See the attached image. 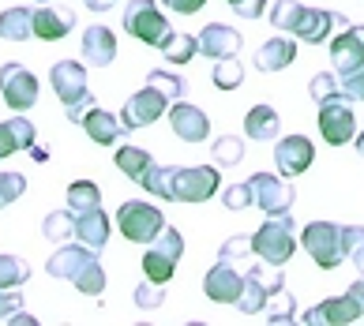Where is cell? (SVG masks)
<instances>
[{
  "instance_id": "1",
  "label": "cell",
  "mask_w": 364,
  "mask_h": 326,
  "mask_svg": "<svg viewBox=\"0 0 364 326\" xmlns=\"http://www.w3.org/2000/svg\"><path fill=\"white\" fill-rule=\"evenodd\" d=\"M139 188L169 202H207L222 188V169L210 165H151Z\"/></svg>"
},
{
  "instance_id": "2",
  "label": "cell",
  "mask_w": 364,
  "mask_h": 326,
  "mask_svg": "<svg viewBox=\"0 0 364 326\" xmlns=\"http://www.w3.org/2000/svg\"><path fill=\"white\" fill-rule=\"evenodd\" d=\"M46 270L53 278L75 281V289L83 296H102V289H105V270L98 263V251L87 248V244H60L49 255Z\"/></svg>"
},
{
  "instance_id": "3",
  "label": "cell",
  "mask_w": 364,
  "mask_h": 326,
  "mask_svg": "<svg viewBox=\"0 0 364 326\" xmlns=\"http://www.w3.org/2000/svg\"><path fill=\"white\" fill-rule=\"evenodd\" d=\"M293 217L289 214H267V222L252 233V251L263 266H286L296 251V237H293Z\"/></svg>"
},
{
  "instance_id": "4",
  "label": "cell",
  "mask_w": 364,
  "mask_h": 326,
  "mask_svg": "<svg viewBox=\"0 0 364 326\" xmlns=\"http://www.w3.org/2000/svg\"><path fill=\"white\" fill-rule=\"evenodd\" d=\"M181 255H184V237H181V229H173V225L166 222V225H161V233L146 244V255H143V274H146V281H154V285L173 281Z\"/></svg>"
},
{
  "instance_id": "5",
  "label": "cell",
  "mask_w": 364,
  "mask_h": 326,
  "mask_svg": "<svg viewBox=\"0 0 364 326\" xmlns=\"http://www.w3.org/2000/svg\"><path fill=\"white\" fill-rule=\"evenodd\" d=\"M124 31L136 38V42L158 49L169 38V19L161 16V8L154 0H128L124 8Z\"/></svg>"
},
{
  "instance_id": "6",
  "label": "cell",
  "mask_w": 364,
  "mask_h": 326,
  "mask_svg": "<svg viewBox=\"0 0 364 326\" xmlns=\"http://www.w3.org/2000/svg\"><path fill=\"white\" fill-rule=\"evenodd\" d=\"M117 225H120V237L124 240L151 244L161 233V225H166V214H161L158 207H151V202H143V199H132V202H120Z\"/></svg>"
},
{
  "instance_id": "7",
  "label": "cell",
  "mask_w": 364,
  "mask_h": 326,
  "mask_svg": "<svg viewBox=\"0 0 364 326\" xmlns=\"http://www.w3.org/2000/svg\"><path fill=\"white\" fill-rule=\"evenodd\" d=\"M319 135L331 146H346L357 135V116H353V102L346 94H331L319 102Z\"/></svg>"
},
{
  "instance_id": "8",
  "label": "cell",
  "mask_w": 364,
  "mask_h": 326,
  "mask_svg": "<svg viewBox=\"0 0 364 326\" xmlns=\"http://www.w3.org/2000/svg\"><path fill=\"white\" fill-rule=\"evenodd\" d=\"M301 244L304 251L316 259L319 270H334L346 259V248H342V225L334 222H312L301 229Z\"/></svg>"
},
{
  "instance_id": "9",
  "label": "cell",
  "mask_w": 364,
  "mask_h": 326,
  "mask_svg": "<svg viewBox=\"0 0 364 326\" xmlns=\"http://www.w3.org/2000/svg\"><path fill=\"white\" fill-rule=\"evenodd\" d=\"M331 26H349V19L342 16V11H323V8L296 4V16L289 23V34H296L308 45H323V42H327V34H331Z\"/></svg>"
},
{
  "instance_id": "10",
  "label": "cell",
  "mask_w": 364,
  "mask_h": 326,
  "mask_svg": "<svg viewBox=\"0 0 364 326\" xmlns=\"http://www.w3.org/2000/svg\"><path fill=\"white\" fill-rule=\"evenodd\" d=\"M166 109H169V98L158 87L146 83L139 94H132V98L124 102V109H120V124H124V131L146 128V124H154L158 116H166Z\"/></svg>"
},
{
  "instance_id": "11",
  "label": "cell",
  "mask_w": 364,
  "mask_h": 326,
  "mask_svg": "<svg viewBox=\"0 0 364 326\" xmlns=\"http://www.w3.org/2000/svg\"><path fill=\"white\" fill-rule=\"evenodd\" d=\"M248 188H252V202L263 214H289L293 199H296L293 188L286 184V176H274V173H255Z\"/></svg>"
},
{
  "instance_id": "12",
  "label": "cell",
  "mask_w": 364,
  "mask_h": 326,
  "mask_svg": "<svg viewBox=\"0 0 364 326\" xmlns=\"http://www.w3.org/2000/svg\"><path fill=\"white\" fill-rule=\"evenodd\" d=\"M0 94H4L8 109H16V113H26L34 102H38V79L31 67L23 64H4L0 67Z\"/></svg>"
},
{
  "instance_id": "13",
  "label": "cell",
  "mask_w": 364,
  "mask_h": 326,
  "mask_svg": "<svg viewBox=\"0 0 364 326\" xmlns=\"http://www.w3.org/2000/svg\"><path fill=\"white\" fill-rule=\"evenodd\" d=\"M360 315H364V300L349 289L342 296H334V300H323L312 311H304V322H312V326H349V322H360Z\"/></svg>"
},
{
  "instance_id": "14",
  "label": "cell",
  "mask_w": 364,
  "mask_h": 326,
  "mask_svg": "<svg viewBox=\"0 0 364 326\" xmlns=\"http://www.w3.org/2000/svg\"><path fill=\"white\" fill-rule=\"evenodd\" d=\"M166 116H169L173 135H177V139H184V143H203L207 135H210V116L203 113V109H196L192 102H184V98L169 102Z\"/></svg>"
},
{
  "instance_id": "15",
  "label": "cell",
  "mask_w": 364,
  "mask_h": 326,
  "mask_svg": "<svg viewBox=\"0 0 364 326\" xmlns=\"http://www.w3.org/2000/svg\"><path fill=\"white\" fill-rule=\"evenodd\" d=\"M282 289V274L271 278V285L263 281V263L252 266L245 281H240V296H237V308L240 315H259V311H267V304H271V296H278Z\"/></svg>"
},
{
  "instance_id": "16",
  "label": "cell",
  "mask_w": 364,
  "mask_h": 326,
  "mask_svg": "<svg viewBox=\"0 0 364 326\" xmlns=\"http://www.w3.org/2000/svg\"><path fill=\"white\" fill-rule=\"evenodd\" d=\"M312 161H316V146L304 135H286V139L274 143V165L282 176H301L312 169Z\"/></svg>"
},
{
  "instance_id": "17",
  "label": "cell",
  "mask_w": 364,
  "mask_h": 326,
  "mask_svg": "<svg viewBox=\"0 0 364 326\" xmlns=\"http://www.w3.org/2000/svg\"><path fill=\"white\" fill-rule=\"evenodd\" d=\"M49 83L53 90H57V98L64 102V109L75 105V102H83L87 98V67L79 64V60H60V64H53V72H49Z\"/></svg>"
},
{
  "instance_id": "18",
  "label": "cell",
  "mask_w": 364,
  "mask_h": 326,
  "mask_svg": "<svg viewBox=\"0 0 364 326\" xmlns=\"http://www.w3.org/2000/svg\"><path fill=\"white\" fill-rule=\"evenodd\" d=\"M196 42H199V53H203L207 60H225V57H237L240 45H245V38H240V31H233V26H225V23H207Z\"/></svg>"
},
{
  "instance_id": "19",
  "label": "cell",
  "mask_w": 364,
  "mask_h": 326,
  "mask_svg": "<svg viewBox=\"0 0 364 326\" xmlns=\"http://www.w3.org/2000/svg\"><path fill=\"white\" fill-rule=\"evenodd\" d=\"M240 281H245V274L233 266V263H214L210 266V274L203 278V293L210 296L214 304H237V296H240Z\"/></svg>"
},
{
  "instance_id": "20",
  "label": "cell",
  "mask_w": 364,
  "mask_h": 326,
  "mask_svg": "<svg viewBox=\"0 0 364 326\" xmlns=\"http://www.w3.org/2000/svg\"><path fill=\"white\" fill-rule=\"evenodd\" d=\"M331 60H334V72L364 64V26L349 23V26H342L338 38H331Z\"/></svg>"
},
{
  "instance_id": "21",
  "label": "cell",
  "mask_w": 364,
  "mask_h": 326,
  "mask_svg": "<svg viewBox=\"0 0 364 326\" xmlns=\"http://www.w3.org/2000/svg\"><path fill=\"white\" fill-rule=\"evenodd\" d=\"M83 60L90 67H109L117 60V34L109 31V26L94 23L83 31Z\"/></svg>"
},
{
  "instance_id": "22",
  "label": "cell",
  "mask_w": 364,
  "mask_h": 326,
  "mask_svg": "<svg viewBox=\"0 0 364 326\" xmlns=\"http://www.w3.org/2000/svg\"><path fill=\"white\" fill-rule=\"evenodd\" d=\"M75 240L94 248V251H102L105 244H109V217H105L102 207H90V210L75 214Z\"/></svg>"
},
{
  "instance_id": "23",
  "label": "cell",
  "mask_w": 364,
  "mask_h": 326,
  "mask_svg": "<svg viewBox=\"0 0 364 326\" xmlns=\"http://www.w3.org/2000/svg\"><path fill=\"white\" fill-rule=\"evenodd\" d=\"M34 139H38V131H34V124H31L23 113H16L11 120H4V124H0V161L11 158L16 151H31Z\"/></svg>"
},
{
  "instance_id": "24",
  "label": "cell",
  "mask_w": 364,
  "mask_h": 326,
  "mask_svg": "<svg viewBox=\"0 0 364 326\" xmlns=\"http://www.w3.org/2000/svg\"><path fill=\"white\" fill-rule=\"evenodd\" d=\"M296 60V42L293 38H267V42L255 49V67L259 72H282Z\"/></svg>"
},
{
  "instance_id": "25",
  "label": "cell",
  "mask_w": 364,
  "mask_h": 326,
  "mask_svg": "<svg viewBox=\"0 0 364 326\" xmlns=\"http://www.w3.org/2000/svg\"><path fill=\"white\" fill-rule=\"evenodd\" d=\"M72 26H75V11H68V8H60V11L38 8L34 11V38H42V42H60L64 34H72Z\"/></svg>"
},
{
  "instance_id": "26",
  "label": "cell",
  "mask_w": 364,
  "mask_h": 326,
  "mask_svg": "<svg viewBox=\"0 0 364 326\" xmlns=\"http://www.w3.org/2000/svg\"><path fill=\"white\" fill-rule=\"evenodd\" d=\"M79 124H83V131H87L98 146H113L120 135H124V124H120V120L109 113V109H98V105H94L90 113L79 120Z\"/></svg>"
},
{
  "instance_id": "27",
  "label": "cell",
  "mask_w": 364,
  "mask_h": 326,
  "mask_svg": "<svg viewBox=\"0 0 364 326\" xmlns=\"http://www.w3.org/2000/svg\"><path fill=\"white\" fill-rule=\"evenodd\" d=\"M278 131H282L278 109H271V105H255V109H248V116H245V135H248V139L271 143V139H278Z\"/></svg>"
},
{
  "instance_id": "28",
  "label": "cell",
  "mask_w": 364,
  "mask_h": 326,
  "mask_svg": "<svg viewBox=\"0 0 364 326\" xmlns=\"http://www.w3.org/2000/svg\"><path fill=\"white\" fill-rule=\"evenodd\" d=\"M31 34H34V11L31 8L0 11V38H4V42H26Z\"/></svg>"
},
{
  "instance_id": "29",
  "label": "cell",
  "mask_w": 364,
  "mask_h": 326,
  "mask_svg": "<svg viewBox=\"0 0 364 326\" xmlns=\"http://www.w3.org/2000/svg\"><path fill=\"white\" fill-rule=\"evenodd\" d=\"M151 165H154V158L146 151H139V146H120V151H117V169L124 173L128 180H136V184L143 180V173Z\"/></svg>"
},
{
  "instance_id": "30",
  "label": "cell",
  "mask_w": 364,
  "mask_h": 326,
  "mask_svg": "<svg viewBox=\"0 0 364 326\" xmlns=\"http://www.w3.org/2000/svg\"><path fill=\"white\" fill-rule=\"evenodd\" d=\"M158 49L166 53L169 64H188V60H192L196 53H199V42H196L192 34H173V31H169V38H166V42H161Z\"/></svg>"
},
{
  "instance_id": "31",
  "label": "cell",
  "mask_w": 364,
  "mask_h": 326,
  "mask_svg": "<svg viewBox=\"0 0 364 326\" xmlns=\"http://www.w3.org/2000/svg\"><path fill=\"white\" fill-rule=\"evenodd\" d=\"M210 154H214V165H218V169L240 165V161H245V139H237V135H222V139H214Z\"/></svg>"
},
{
  "instance_id": "32",
  "label": "cell",
  "mask_w": 364,
  "mask_h": 326,
  "mask_svg": "<svg viewBox=\"0 0 364 326\" xmlns=\"http://www.w3.org/2000/svg\"><path fill=\"white\" fill-rule=\"evenodd\" d=\"M42 233H46V240H53V244H64L68 237H75V214H72V210H53V214H46Z\"/></svg>"
},
{
  "instance_id": "33",
  "label": "cell",
  "mask_w": 364,
  "mask_h": 326,
  "mask_svg": "<svg viewBox=\"0 0 364 326\" xmlns=\"http://www.w3.org/2000/svg\"><path fill=\"white\" fill-rule=\"evenodd\" d=\"M214 87L218 90H237L240 83H245V64H240L237 57H225V60H214Z\"/></svg>"
},
{
  "instance_id": "34",
  "label": "cell",
  "mask_w": 364,
  "mask_h": 326,
  "mask_svg": "<svg viewBox=\"0 0 364 326\" xmlns=\"http://www.w3.org/2000/svg\"><path fill=\"white\" fill-rule=\"evenodd\" d=\"M90 207H102V192L94 180H75L68 188V210L79 214V210H90Z\"/></svg>"
},
{
  "instance_id": "35",
  "label": "cell",
  "mask_w": 364,
  "mask_h": 326,
  "mask_svg": "<svg viewBox=\"0 0 364 326\" xmlns=\"http://www.w3.org/2000/svg\"><path fill=\"white\" fill-rule=\"evenodd\" d=\"M342 248H346V259L364 278V225H342Z\"/></svg>"
},
{
  "instance_id": "36",
  "label": "cell",
  "mask_w": 364,
  "mask_h": 326,
  "mask_svg": "<svg viewBox=\"0 0 364 326\" xmlns=\"http://www.w3.org/2000/svg\"><path fill=\"white\" fill-rule=\"evenodd\" d=\"M26 278H31V266L19 255H0V289H19Z\"/></svg>"
},
{
  "instance_id": "37",
  "label": "cell",
  "mask_w": 364,
  "mask_h": 326,
  "mask_svg": "<svg viewBox=\"0 0 364 326\" xmlns=\"http://www.w3.org/2000/svg\"><path fill=\"white\" fill-rule=\"evenodd\" d=\"M334 75H338V90L349 102H364V64L346 67V72H334Z\"/></svg>"
},
{
  "instance_id": "38",
  "label": "cell",
  "mask_w": 364,
  "mask_h": 326,
  "mask_svg": "<svg viewBox=\"0 0 364 326\" xmlns=\"http://www.w3.org/2000/svg\"><path fill=\"white\" fill-rule=\"evenodd\" d=\"M146 83L158 87L169 102H177V98H184V94H188V79H177V75H169V72H151V75H146Z\"/></svg>"
},
{
  "instance_id": "39",
  "label": "cell",
  "mask_w": 364,
  "mask_h": 326,
  "mask_svg": "<svg viewBox=\"0 0 364 326\" xmlns=\"http://www.w3.org/2000/svg\"><path fill=\"white\" fill-rule=\"evenodd\" d=\"M248 255H255L252 251V237H229L225 244H222V251H218V259L222 263H240V259H248Z\"/></svg>"
},
{
  "instance_id": "40",
  "label": "cell",
  "mask_w": 364,
  "mask_h": 326,
  "mask_svg": "<svg viewBox=\"0 0 364 326\" xmlns=\"http://www.w3.org/2000/svg\"><path fill=\"white\" fill-rule=\"evenodd\" d=\"M23 192H26V176H19V173H0V207L16 202Z\"/></svg>"
},
{
  "instance_id": "41",
  "label": "cell",
  "mask_w": 364,
  "mask_h": 326,
  "mask_svg": "<svg viewBox=\"0 0 364 326\" xmlns=\"http://www.w3.org/2000/svg\"><path fill=\"white\" fill-rule=\"evenodd\" d=\"M308 90H312V98H316V102L331 98V94H342V90H338V75H331V72H319L312 83H308Z\"/></svg>"
},
{
  "instance_id": "42",
  "label": "cell",
  "mask_w": 364,
  "mask_h": 326,
  "mask_svg": "<svg viewBox=\"0 0 364 326\" xmlns=\"http://www.w3.org/2000/svg\"><path fill=\"white\" fill-rule=\"evenodd\" d=\"M225 207L229 210H245V207H252V188L248 184H233V188H225Z\"/></svg>"
},
{
  "instance_id": "43",
  "label": "cell",
  "mask_w": 364,
  "mask_h": 326,
  "mask_svg": "<svg viewBox=\"0 0 364 326\" xmlns=\"http://www.w3.org/2000/svg\"><path fill=\"white\" fill-rule=\"evenodd\" d=\"M225 4L233 8L240 19H259L263 8H267V0H225Z\"/></svg>"
},
{
  "instance_id": "44",
  "label": "cell",
  "mask_w": 364,
  "mask_h": 326,
  "mask_svg": "<svg viewBox=\"0 0 364 326\" xmlns=\"http://www.w3.org/2000/svg\"><path fill=\"white\" fill-rule=\"evenodd\" d=\"M271 322H293V296L278 289V308H271Z\"/></svg>"
},
{
  "instance_id": "45",
  "label": "cell",
  "mask_w": 364,
  "mask_h": 326,
  "mask_svg": "<svg viewBox=\"0 0 364 326\" xmlns=\"http://www.w3.org/2000/svg\"><path fill=\"white\" fill-rule=\"evenodd\" d=\"M136 304H139V308H158V304H161V289H158L154 281L139 285V289H136Z\"/></svg>"
},
{
  "instance_id": "46",
  "label": "cell",
  "mask_w": 364,
  "mask_h": 326,
  "mask_svg": "<svg viewBox=\"0 0 364 326\" xmlns=\"http://www.w3.org/2000/svg\"><path fill=\"white\" fill-rule=\"evenodd\" d=\"M19 308H23L19 289H0V319H8L11 311H19Z\"/></svg>"
},
{
  "instance_id": "47",
  "label": "cell",
  "mask_w": 364,
  "mask_h": 326,
  "mask_svg": "<svg viewBox=\"0 0 364 326\" xmlns=\"http://www.w3.org/2000/svg\"><path fill=\"white\" fill-rule=\"evenodd\" d=\"M161 4H166L169 11H177V16H196L207 0H161Z\"/></svg>"
},
{
  "instance_id": "48",
  "label": "cell",
  "mask_w": 364,
  "mask_h": 326,
  "mask_svg": "<svg viewBox=\"0 0 364 326\" xmlns=\"http://www.w3.org/2000/svg\"><path fill=\"white\" fill-rule=\"evenodd\" d=\"M94 105H98V102H94V98H90V94H87V98H83V102H75V105H68V120H75V124H79V120H83V116L90 113V109H94Z\"/></svg>"
},
{
  "instance_id": "49",
  "label": "cell",
  "mask_w": 364,
  "mask_h": 326,
  "mask_svg": "<svg viewBox=\"0 0 364 326\" xmlns=\"http://www.w3.org/2000/svg\"><path fill=\"white\" fill-rule=\"evenodd\" d=\"M8 322H11V326H38V319L31 315V311H23V308H19V311H11Z\"/></svg>"
},
{
  "instance_id": "50",
  "label": "cell",
  "mask_w": 364,
  "mask_h": 326,
  "mask_svg": "<svg viewBox=\"0 0 364 326\" xmlns=\"http://www.w3.org/2000/svg\"><path fill=\"white\" fill-rule=\"evenodd\" d=\"M83 4H87L90 11H109L113 4H120V0H83Z\"/></svg>"
},
{
  "instance_id": "51",
  "label": "cell",
  "mask_w": 364,
  "mask_h": 326,
  "mask_svg": "<svg viewBox=\"0 0 364 326\" xmlns=\"http://www.w3.org/2000/svg\"><path fill=\"white\" fill-rule=\"evenodd\" d=\"M349 289H353V293H357V296H360V300H364V278H357V281H353V285H349Z\"/></svg>"
},
{
  "instance_id": "52",
  "label": "cell",
  "mask_w": 364,
  "mask_h": 326,
  "mask_svg": "<svg viewBox=\"0 0 364 326\" xmlns=\"http://www.w3.org/2000/svg\"><path fill=\"white\" fill-rule=\"evenodd\" d=\"M38 4H46V0H38Z\"/></svg>"
}]
</instances>
